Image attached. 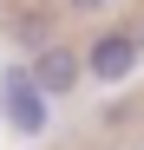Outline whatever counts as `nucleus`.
<instances>
[{
    "mask_svg": "<svg viewBox=\"0 0 144 150\" xmlns=\"http://www.w3.org/2000/svg\"><path fill=\"white\" fill-rule=\"evenodd\" d=\"M138 52H144V33H138Z\"/></svg>",
    "mask_w": 144,
    "mask_h": 150,
    "instance_id": "obj_5",
    "label": "nucleus"
},
{
    "mask_svg": "<svg viewBox=\"0 0 144 150\" xmlns=\"http://www.w3.org/2000/svg\"><path fill=\"white\" fill-rule=\"evenodd\" d=\"M26 72H33V85H39V98L53 105V98H72V85L85 79V59L72 52V46H39V59H33Z\"/></svg>",
    "mask_w": 144,
    "mask_h": 150,
    "instance_id": "obj_3",
    "label": "nucleus"
},
{
    "mask_svg": "<svg viewBox=\"0 0 144 150\" xmlns=\"http://www.w3.org/2000/svg\"><path fill=\"white\" fill-rule=\"evenodd\" d=\"M138 33H125V26H111V33H98L92 39V52H85V79H98V85H125L131 72H138Z\"/></svg>",
    "mask_w": 144,
    "mask_h": 150,
    "instance_id": "obj_2",
    "label": "nucleus"
},
{
    "mask_svg": "<svg viewBox=\"0 0 144 150\" xmlns=\"http://www.w3.org/2000/svg\"><path fill=\"white\" fill-rule=\"evenodd\" d=\"M79 13H105V7H118V0H72Z\"/></svg>",
    "mask_w": 144,
    "mask_h": 150,
    "instance_id": "obj_4",
    "label": "nucleus"
},
{
    "mask_svg": "<svg viewBox=\"0 0 144 150\" xmlns=\"http://www.w3.org/2000/svg\"><path fill=\"white\" fill-rule=\"evenodd\" d=\"M0 117H7L20 137H39L46 124H53V117H46V98H39V85H33L26 65H7V72H0Z\"/></svg>",
    "mask_w": 144,
    "mask_h": 150,
    "instance_id": "obj_1",
    "label": "nucleus"
}]
</instances>
